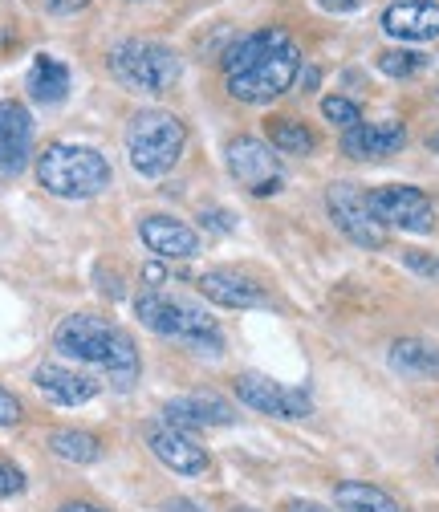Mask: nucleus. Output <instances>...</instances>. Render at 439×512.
Returning <instances> with one entry per match:
<instances>
[{
  "mask_svg": "<svg viewBox=\"0 0 439 512\" xmlns=\"http://www.w3.org/2000/svg\"><path fill=\"white\" fill-rule=\"evenodd\" d=\"M53 346L66 358H74V362L102 366L118 391H131L135 378H139V350H135V342L122 334L118 326L102 322V317H90V313L66 317V322L57 326V334H53Z\"/></svg>",
  "mask_w": 439,
  "mask_h": 512,
  "instance_id": "1",
  "label": "nucleus"
},
{
  "mask_svg": "<svg viewBox=\"0 0 439 512\" xmlns=\"http://www.w3.org/2000/svg\"><path fill=\"white\" fill-rule=\"evenodd\" d=\"M37 179L57 200H90L110 183V163L94 147L53 143L37 159Z\"/></svg>",
  "mask_w": 439,
  "mask_h": 512,
  "instance_id": "2",
  "label": "nucleus"
},
{
  "mask_svg": "<svg viewBox=\"0 0 439 512\" xmlns=\"http://www.w3.org/2000/svg\"><path fill=\"white\" fill-rule=\"evenodd\" d=\"M183 143H187V131L183 122L171 114V110H139L127 126V151H131V163L139 175L147 179H159L167 175L179 155H183Z\"/></svg>",
  "mask_w": 439,
  "mask_h": 512,
  "instance_id": "3",
  "label": "nucleus"
},
{
  "mask_svg": "<svg viewBox=\"0 0 439 512\" xmlns=\"http://www.w3.org/2000/svg\"><path fill=\"white\" fill-rule=\"evenodd\" d=\"M110 74L139 94H163L179 82V57L159 41H122L110 49Z\"/></svg>",
  "mask_w": 439,
  "mask_h": 512,
  "instance_id": "4",
  "label": "nucleus"
},
{
  "mask_svg": "<svg viewBox=\"0 0 439 512\" xmlns=\"http://www.w3.org/2000/svg\"><path fill=\"white\" fill-rule=\"evenodd\" d=\"M297 70H301V53L293 45H281L273 53H265L257 66H248L240 74L228 78V90L236 102H253V106H265L273 98H281L293 82H297Z\"/></svg>",
  "mask_w": 439,
  "mask_h": 512,
  "instance_id": "5",
  "label": "nucleus"
},
{
  "mask_svg": "<svg viewBox=\"0 0 439 512\" xmlns=\"http://www.w3.org/2000/svg\"><path fill=\"white\" fill-rule=\"evenodd\" d=\"M374 220L383 228H399V232H431L435 228V212H431V200L423 196L419 187H407V183H391V187H374L366 196Z\"/></svg>",
  "mask_w": 439,
  "mask_h": 512,
  "instance_id": "6",
  "label": "nucleus"
},
{
  "mask_svg": "<svg viewBox=\"0 0 439 512\" xmlns=\"http://www.w3.org/2000/svg\"><path fill=\"white\" fill-rule=\"evenodd\" d=\"M228 171L244 191H253V196H273V191L285 187V171H281L277 151L253 135H240L228 143Z\"/></svg>",
  "mask_w": 439,
  "mask_h": 512,
  "instance_id": "7",
  "label": "nucleus"
},
{
  "mask_svg": "<svg viewBox=\"0 0 439 512\" xmlns=\"http://www.w3.org/2000/svg\"><path fill=\"white\" fill-rule=\"evenodd\" d=\"M326 208H330V220L362 248H383L387 244V228L374 220L366 196L354 187V183H334L330 196H326Z\"/></svg>",
  "mask_w": 439,
  "mask_h": 512,
  "instance_id": "8",
  "label": "nucleus"
},
{
  "mask_svg": "<svg viewBox=\"0 0 439 512\" xmlns=\"http://www.w3.org/2000/svg\"><path fill=\"white\" fill-rule=\"evenodd\" d=\"M236 399L244 407H253L257 415H273V419H305L309 415V395L305 391H289L281 382L265 378V374H240L236 378Z\"/></svg>",
  "mask_w": 439,
  "mask_h": 512,
  "instance_id": "9",
  "label": "nucleus"
},
{
  "mask_svg": "<svg viewBox=\"0 0 439 512\" xmlns=\"http://www.w3.org/2000/svg\"><path fill=\"white\" fill-rule=\"evenodd\" d=\"M33 387H37L49 403H57V407H82V403H90V399L102 391L90 374L70 370V366H61V362H45V366H37Z\"/></svg>",
  "mask_w": 439,
  "mask_h": 512,
  "instance_id": "10",
  "label": "nucleus"
},
{
  "mask_svg": "<svg viewBox=\"0 0 439 512\" xmlns=\"http://www.w3.org/2000/svg\"><path fill=\"white\" fill-rule=\"evenodd\" d=\"M147 443H151V452H155L171 472H179V476H204V472L212 468V460H208L204 447H200L192 435H187V431H179V427H159V431L147 435Z\"/></svg>",
  "mask_w": 439,
  "mask_h": 512,
  "instance_id": "11",
  "label": "nucleus"
},
{
  "mask_svg": "<svg viewBox=\"0 0 439 512\" xmlns=\"http://www.w3.org/2000/svg\"><path fill=\"white\" fill-rule=\"evenodd\" d=\"M33 151V118L21 102H0V163L17 175Z\"/></svg>",
  "mask_w": 439,
  "mask_h": 512,
  "instance_id": "12",
  "label": "nucleus"
},
{
  "mask_svg": "<svg viewBox=\"0 0 439 512\" xmlns=\"http://www.w3.org/2000/svg\"><path fill=\"white\" fill-rule=\"evenodd\" d=\"M407 131L399 122H358L342 135V151L350 159H387L395 151H403Z\"/></svg>",
  "mask_w": 439,
  "mask_h": 512,
  "instance_id": "13",
  "label": "nucleus"
},
{
  "mask_svg": "<svg viewBox=\"0 0 439 512\" xmlns=\"http://www.w3.org/2000/svg\"><path fill=\"white\" fill-rule=\"evenodd\" d=\"M383 29L399 41H431L439 37V5L431 0H399L383 13Z\"/></svg>",
  "mask_w": 439,
  "mask_h": 512,
  "instance_id": "14",
  "label": "nucleus"
},
{
  "mask_svg": "<svg viewBox=\"0 0 439 512\" xmlns=\"http://www.w3.org/2000/svg\"><path fill=\"white\" fill-rule=\"evenodd\" d=\"M139 236H143V244L151 248V252H159V256H196L200 252V236L187 228L183 220H175V216H147L143 224H139Z\"/></svg>",
  "mask_w": 439,
  "mask_h": 512,
  "instance_id": "15",
  "label": "nucleus"
},
{
  "mask_svg": "<svg viewBox=\"0 0 439 512\" xmlns=\"http://www.w3.org/2000/svg\"><path fill=\"white\" fill-rule=\"evenodd\" d=\"M163 419H167V427L196 431V427H228L236 415H232V407L220 403V399H200V395H192V399H171V403L163 407Z\"/></svg>",
  "mask_w": 439,
  "mask_h": 512,
  "instance_id": "16",
  "label": "nucleus"
},
{
  "mask_svg": "<svg viewBox=\"0 0 439 512\" xmlns=\"http://www.w3.org/2000/svg\"><path fill=\"white\" fill-rule=\"evenodd\" d=\"M66 94H70V70L61 66L57 57L37 53L33 66H29V98L45 102V106H57V102H66Z\"/></svg>",
  "mask_w": 439,
  "mask_h": 512,
  "instance_id": "17",
  "label": "nucleus"
},
{
  "mask_svg": "<svg viewBox=\"0 0 439 512\" xmlns=\"http://www.w3.org/2000/svg\"><path fill=\"white\" fill-rule=\"evenodd\" d=\"M200 293L224 309H248V305H261V289L253 281H244L236 273H204L200 277Z\"/></svg>",
  "mask_w": 439,
  "mask_h": 512,
  "instance_id": "18",
  "label": "nucleus"
},
{
  "mask_svg": "<svg viewBox=\"0 0 439 512\" xmlns=\"http://www.w3.org/2000/svg\"><path fill=\"white\" fill-rule=\"evenodd\" d=\"M135 313H139V322L163 338H179L183 334V301L167 297V293H143L135 301Z\"/></svg>",
  "mask_w": 439,
  "mask_h": 512,
  "instance_id": "19",
  "label": "nucleus"
},
{
  "mask_svg": "<svg viewBox=\"0 0 439 512\" xmlns=\"http://www.w3.org/2000/svg\"><path fill=\"white\" fill-rule=\"evenodd\" d=\"M391 366L411 378H439V346L423 338H399L391 346Z\"/></svg>",
  "mask_w": 439,
  "mask_h": 512,
  "instance_id": "20",
  "label": "nucleus"
},
{
  "mask_svg": "<svg viewBox=\"0 0 439 512\" xmlns=\"http://www.w3.org/2000/svg\"><path fill=\"white\" fill-rule=\"evenodd\" d=\"M281 45H289V37H285L281 29H265V33H253V37L236 41V45L224 53V74L232 78V74H240V70H248V66H257L265 53H273V49H281Z\"/></svg>",
  "mask_w": 439,
  "mask_h": 512,
  "instance_id": "21",
  "label": "nucleus"
},
{
  "mask_svg": "<svg viewBox=\"0 0 439 512\" xmlns=\"http://www.w3.org/2000/svg\"><path fill=\"white\" fill-rule=\"evenodd\" d=\"M334 504L342 512H403L391 492L374 488V484H358V480L354 484H338L334 488Z\"/></svg>",
  "mask_w": 439,
  "mask_h": 512,
  "instance_id": "22",
  "label": "nucleus"
},
{
  "mask_svg": "<svg viewBox=\"0 0 439 512\" xmlns=\"http://www.w3.org/2000/svg\"><path fill=\"white\" fill-rule=\"evenodd\" d=\"M49 452L57 460H70V464H98L102 460V443L86 431H70V427H61L49 435Z\"/></svg>",
  "mask_w": 439,
  "mask_h": 512,
  "instance_id": "23",
  "label": "nucleus"
},
{
  "mask_svg": "<svg viewBox=\"0 0 439 512\" xmlns=\"http://www.w3.org/2000/svg\"><path fill=\"white\" fill-rule=\"evenodd\" d=\"M269 143L281 155H313V147H318L313 131L305 122H297V118H273L269 122Z\"/></svg>",
  "mask_w": 439,
  "mask_h": 512,
  "instance_id": "24",
  "label": "nucleus"
},
{
  "mask_svg": "<svg viewBox=\"0 0 439 512\" xmlns=\"http://www.w3.org/2000/svg\"><path fill=\"white\" fill-rule=\"evenodd\" d=\"M379 70H383L387 78H411V74L423 70V57L411 53V49H383V53H379Z\"/></svg>",
  "mask_w": 439,
  "mask_h": 512,
  "instance_id": "25",
  "label": "nucleus"
},
{
  "mask_svg": "<svg viewBox=\"0 0 439 512\" xmlns=\"http://www.w3.org/2000/svg\"><path fill=\"white\" fill-rule=\"evenodd\" d=\"M322 114H326L334 126H346V131L362 122V110H358L350 98H338V94H330V98L322 102Z\"/></svg>",
  "mask_w": 439,
  "mask_h": 512,
  "instance_id": "26",
  "label": "nucleus"
},
{
  "mask_svg": "<svg viewBox=\"0 0 439 512\" xmlns=\"http://www.w3.org/2000/svg\"><path fill=\"white\" fill-rule=\"evenodd\" d=\"M25 492V472L9 460H0V496H21Z\"/></svg>",
  "mask_w": 439,
  "mask_h": 512,
  "instance_id": "27",
  "label": "nucleus"
},
{
  "mask_svg": "<svg viewBox=\"0 0 439 512\" xmlns=\"http://www.w3.org/2000/svg\"><path fill=\"white\" fill-rule=\"evenodd\" d=\"M13 423H21V403H17V395L0 387V427H13Z\"/></svg>",
  "mask_w": 439,
  "mask_h": 512,
  "instance_id": "28",
  "label": "nucleus"
},
{
  "mask_svg": "<svg viewBox=\"0 0 439 512\" xmlns=\"http://www.w3.org/2000/svg\"><path fill=\"white\" fill-rule=\"evenodd\" d=\"M200 220H204V228H212V232H232V228H236V216H232V212H216V208H208Z\"/></svg>",
  "mask_w": 439,
  "mask_h": 512,
  "instance_id": "29",
  "label": "nucleus"
},
{
  "mask_svg": "<svg viewBox=\"0 0 439 512\" xmlns=\"http://www.w3.org/2000/svg\"><path fill=\"white\" fill-rule=\"evenodd\" d=\"M86 5H90V0H45V9L57 13V17H61V13H78V9H86Z\"/></svg>",
  "mask_w": 439,
  "mask_h": 512,
  "instance_id": "30",
  "label": "nucleus"
},
{
  "mask_svg": "<svg viewBox=\"0 0 439 512\" xmlns=\"http://www.w3.org/2000/svg\"><path fill=\"white\" fill-rule=\"evenodd\" d=\"M318 5H322L326 13H354L362 0H318Z\"/></svg>",
  "mask_w": 439,
  "mask_h": 512,
  "instance_id": "31",
  "label": "nucleus"
},
{
  "mask_svg": "<svg viewBox=\"0 0 439 512\" xmlns=\"http://www.w3.org/2000/svg\"><path fill=\"white\" fill-rule=\"evenodd\" d=\"M285 512H330L326 504H318V500H289L285 504Z\"/></svg>",
  "mask_w": 439,
  "mask_h": 512,
  "instance_id": "32",
  "label": "nucleus"
},
{
  "mask_svg": "<svg viewBox=\"0 0 439 512\" xmlns=\"http://www.w3.org/2000/svg\"><path fill=\"white\" fill-rule=\"evenodd\" d=\"M143 281H147V285H163V281H167V269H163V265H147V269H143Z\"/></svg>",
  "mask_w": 439,
  "mask_h": 512,
  "instance_id": "33",
  "label": "nucleus"
},
{
  "mask_svg": "<svg viewBox=\"0 0 439 512\" xmlns=\"http://www.w3.org/2000/svg\"><path fill=\"white\" fill-rule=\"evenodd\" d=\"M163 512H200V504H192V500H167Z\"/></svg>",
  "mask_w": 439,
  "mask_h": 512,
  "instance_id": "34",
  "label": "nucleus"
},
{
  "mask_svg": "<svg viewBox=\"0 0 439 512\" xmlns=\"http://www.w3.org/2000/svg\"><path fill=\"white\" fill-rule=\"evenodd\" d=\"M61 512H102V508H94V504H66Z\"/></svg>",
  "mask_w": 439,
  "mask_h": 512,
  "instance_id": "35",
  "label": "nucleus"
},
{
  "mask_svg": "<svg viewBox=\"0 0 439 512\" xmlns=\"http://www.w3.org/2000/svg\"><path fill=\"white\" fill-rule=\"evenodd\" d=\"M431 147H435V151H439V135H431Z\"/></svg>",
  "mask_w": 439,
  "mask_h": 512,
  "instance_id": "36",
  "label": "nucleus"
},
{
  "mask_svg": "<svg viewBox=\"0 0 439 512\" xmlns=\"http://www.w3.org/2000/svg\"><path fill=\"white\" fill-rule=\"evenodd\" d=\"M236 512H253V508H236Z\"/></svg>",
  "mask_w": 439,
  "mask_h": 512,
  "instance_id": "37",
  "label": "nucleus"
},
{
  "mask_svg": "<svg viewBox=\"0 0 439 512\" xmlns=\"http://www.w3.org/2000/svg\"><path fill=\"white\" fill-rule=\"evenodd\" d=\"M435 277H439V273H435Z\"/></svg>",
  "mask_w": 439,
  "mask_h": 512,
  "instance_id": "38",
  "label": "nucleus"
},
{
  "mask_svg": "<svg viewBox=\"0 0 439 512\" xmlns=\"http://www.w3.org/2000/svg\"><path fill=\"white\" fill-rule=\"evenodd\" d=\"M435 460H439V456H435Z\"/></svg>",
  "mask_w": 439,
  "mask_h": 512,
  "instance_id": "39",
  "label": "nucleus"
}]
</instances>
